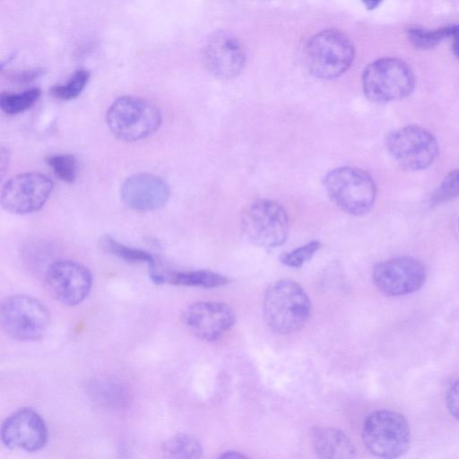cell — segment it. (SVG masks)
I'll use <instances>...</instances> for the list:
<instances>
[{
    "label": "cell",
    "mask_w": 459,
    "mask_h": 459,
    "mask_svg": "<svg viewBox=\"0 0 459 459\" xmlns=\"http://www.w3.org/2000/svg\"><path fill=\"white\" fill-rule=\"evenodd\" d=\"M240 227L254 245L271 248L281 246L290 231L285 209L270 199H258L249 204L240 216Z\"/></svg>",
    "instance_id": "obj_6"
},
{
    "label": "cell",
    "mask_w": 459,
    "mask_h": 459,
    "mask_svg": "<svg viewBox=\"0 0 459 459\" xmlns=\"http://www.w3.org/2000/svg\"><path fill=\"white\" fill-rule=\"evenodd\" d=\"M388 152L395 162L408 171L426 169L438 155L436 137L426 128L409 125L397 128L386 137Z\"/></svg>",
    "instance_id": "obj_9"
},
{
    "label": "cell",
    "mask_w": 459,
    "mask_h": 459,
    "mask_svg": "<svg viewBox=\"0 0 459 459\" xmlns=\"http://www.w3.org/2000/svg\"><path fill=\"white\" fill-rule=\"evenodd\" d=\"M46 163L63 181L73 183L76 179L77 162L71 154H52L46 157Z\"/></svg>",
    "instance_id": "obj_24"
},
{
    "label": "cell",
    "mask_w": 459,
    "mask_h": 459,
    "mask_svg": "<svg viewBox=\"0 0 459 459\" xmlns=\"http://www.w3.org/2000/svg\"><path fill=\"white\" fill-rule=\"evenodd\" d=\"M48 438L44 420L31 408L13 411L1 427L2 443L9 449L36 452L46 446Z\"/></svg>",
    "instance_id": "obj_13"
},
{
    "label": "cell",
    "mask_w": 459,
    "mask_h": 459,
    "mask_svg": "<svg viewBox=\"0 0 459 459\" xmlns=\"http://www.w3.org/2000/svg\"><path fill=\"white\" fill-rule=\"evenodd\" d=\"M53 190L52 180L39 172L18 174L8 179L1 192L2 207L16 215L40 210Z\"/></svg>",
    "instance_id": "obj_10"
},
{
    "label": "cell",
    "mask_w": 459,
    "mask_h": 459,
    "mask_svg": "<svg viewBox=\"0 0 459 459\" xmlns=\"http://www.w3.org/2000/svg\"><path fill=\"white\" fill-rule=\"evenodd\" d=\"M263 313L275 333L288 334L301 329L309 319L311 302L304 289L292 280H279L266 290Z\"/></svg>",
    "instance_id": "obj_1"
},
{
    "label": "cell",
    "mask_w": 459,
    "mask_h": 459,
    "mask_svg": "<svg viewBox=\"0 0 459 459\" xmlns=\"http://www.w3.org/2000/svg\"><path fill=\"white\" fill-rule=\"evenodd\" d=\"M355 48L349 37L335 29L314 35L305 48V61L316 77L331 80L341 76L351 65Z\"/></svg>",
    "instance_id": "obj_4"
},
{
    "label": "cell",
    "mask_w": 459,
    "mask_h": 459,
    "mask_svg": "<svg viewBox=\"0 0 459 459\" xmlns=\"http://www.w3.org/2000/svg\"><path fill=\"white\" fill-rule=\"evenodd\" d=\"M361 436L365 446L374 455L396 458L407 451L411 431L402 414L378 410L366 418Z\"/></svg>",
    "instance_id": "obj_7"
},
{
    "label": "cell",
    "mask_w": 459,
    "mask_h": 459,
    "mask_svg": "<svg viewBox=\"0 0 459 459\" xmlns=\"http://www.w3.org/2000/svg\"><path fill=\"white\" fill-rule=\"evenodd\" d=\"M452 38V51L459 58V25H454Z\"/></svg>",
    "instance_id": "obj_29"
},
{
    "label": "cell",
    "mask_w": 459,
    "mask_h": 459,
    "mask_svg": "<svg viewBox=\"0 0 459 459\" xmlns=\"http://www.w3.org/2000/svg\"><path fill=\"white\" fill-rule=\"evenodd\" d=\"M459 195V169L449 172L430 197V205H437Z\"/></svg>",
    "instance_id": "obj_25"
},
{
    "label": "cell",
    "mask_w": 459,
    "mask_h": 459,
    "mask_svg": "<svg viewBox=\"0 0 459 459\" xmlns=\"http://www.w3.org/2000/svg\"><path fill=\"white\" fill-rule=\"evenodd\" d=\"M324 186L332 201L353 216L368 214L377 197V186L371 176L354 167H339L324 178Z\"/></svg>",
    "instance_id": "obj_2"
},
{
    "label": "cell",
    "mask_w": 459,
    "mask_h": 459,
    "mask_svg": "<svg viewBox=\"0 0 459 459\" xmlns=\"http://www.w3.org/2000/svg\"><path fill=\"white\" fill-rule=\"evenodd\" d=\"M45 282L55 299L67 306H74L89 295L92 276L83 264L72 260H60L48 268Z\"/></svg>",
    "instance_id": "obj_12"
},
{
    "label": "cell",
    "mask_w": 459,
    "mask_h": 459,
    "mask_svg": "<svg viewBox=\"0 0 459 459\" xmlns=\"http://www.w3.org/2000/svg\"><path fill=\"white\" fill-rule=\"evenodd\" d=\"M183 320L195 336L203 341L214 342L231 329L236 322V316L226 303L199 301L186 308Z\"/></svg>",
    "instance_id": "obj_14"
},
{
    "label": "cell",
    "mask_w": 459,
    "mask_h": 459,
    "mask_svg": "<svg viewBox=\"0 0 459 459\" xmlns=\"http://www.w3.org/2000/svg\"><path fill=\"white\" fill-rule=\"evenodd\" d=\"M44 74L42 69L25 70L10 74V79L17 82H28L33 81Z\"/></svg>",
    "instance_id": "obj_28"
},
{
    "label": "cell",
    "mask_w": 459,
    "mask_h": 459,
    "mask_svg": "<svg viewBox=\"0 0 459 459\" xmlns=\"http://www.w3.org/2000/svg\"><path fill=\"white\" fill-rule=\"evenodd\" d=\"M90 73L86 69L75 71L64 84L55 85L50 89V94L58 100H71L77 98L86 87Z\"/></svg>",
    "instance_id": "obj_23"
},
{
    "label": "cell",
    "mask_w": 459,
    "mask_h": 459,
    "mask_svg": "<svg viewBox=\"0 0 459 459\" xmlns=\"http://www.w3.org/2000/svg\"><path fill=\"white\" fill-rule=\"evenodd\" d=\"M165 455L173 458H199L203 454V446L197 437L193 435L177 434L161 445Z\"/></svg>",
    "instance_id": "obj_19"
},
{
    "label": "cell",
    "mask_w": 459,
    "mask_h": 459,
    "mask_svg": "<svg viewBox=\"0 0 459 459\" xmlns=\"http://www.w3.org/2000/svg\"><path fill=\"white\" fill-rule=\"evenodd\" d=\"M39 88H31L21 93L2 92L0 106L7 115H16L30 108L40 96Z\"/></svg>",
    "instance_id": "obj_22"
},
{
    "label": "cell",
    "mask_w": 459,
    "mask_h": 459,
    "mask_svg": "<svg viewBox=\"0 0 459 459\" xmlns=\"http://www.w3.org/2000/svg\"><path fill=\"white\" fill-rule=\"evenodd\" d=\"M150 277L157 284L168 282L172 285L201 288H216L226 285L230 279L208 270L160 273L150 271Z\"/></svg>",
    "instance_id": "obj_18"
},
{
    "label": "cell",
    "mask_w": 459,
    "mask_h": 459,
    "mask_svg": "<svg viewBox=\"0 0 459 459\" xmlns=\"http://www.w3.org/2000/svg\"><path fill=\"white\" fill-rule=\"evenodd\" d=\"M458 232H459V220H458Z\"/></svg>",
    "instance_id": "obj_32"
},
{
    "label": "cell",
    "mask_w": 459,
    "mask_h": 459,
    "mask_svg": "<svg viewBox=\"0 0 459 459\" xmlns=\"http://www.w3.org/2000/svg\"><path fill=\"white\" fill-rule=\"evenodd\" d=\"M247 457L246 455L241 454L238 451H226L222 455H220V458H246Z\"/></svg>",
    "instance_id": "obj_30"
},
{
    "label": "cell",
    "mask_w": 459,
    "mask_h": 459,
    "mask_svg": "<svg viewBox=\"0 0 459 459\" xmlns=\"http://www.w3.org/2000/svg\"><path fill=\"white\" fill-rule=\"evenodd\" d=\"M121 199L129 208L150 212L160 209L169 201L170 191L160 178L147 174H136L127 178L121 186Z\"/></svg>",
    "instance_id": "obj_16"
},
{
    "label": "cell",
    "mask_w": 459,
    "mask_h": 459,
    "mask_svg": "<svg viewBox=\"0 0 459 459\" xmlns=\"http://www.w3.org/2000/svg\"><path fill=\"white\" fill-rule=\"evenodd\" d=\"M0 322L4 331L12 338L36 341L47 332L50 313L39 299L30 295L17 294L3 300Z\"/></svg>",
    "instance_id": "obj_8"
},
{
    "label": "cell",
    "mask_w": 459,
    "mask_h": 459,
    "mask_svg": "<svg viewBox=\"0 0 459 459\" xmlns=\"http://www.w3.org/2000/svg\"><path fill=\"white\" fill-rule=\"evenodd\" d=\"M415 83V75L410 65L394 57L375 60L362 74L364 94L375 103L403 100L413 91Z\"/></svg>",
    "instance_id": "obj_5"
},
{
    "label": "cell",
    "mask_w": 459,
    "mask_h": 459,
    "mask_svg": "<svg viewBox=\"0 0 459 459\" xmlns=\"http://www.w3.org/2000/svg\"><path fill=\"white\" fill-rule=\"evenodd\" d=\"M203 59L211 74L220 79L238 76L245 65V52L239 41L226 31L211 35L204 46Z\"/></svg>",
    "instance_id": "obj_15"
},
{
    "label": "cell",
    "mask_w": 459,
    "mask_h": 459,
    "mask_svg": "<svg viewBox=\"0 0 459 459\" xmlns=\"http://www.w3.org/2000/svg\"><path fill=\"white\" fill-rule=\"evenodd\" d=\"M426 268L411 256H398L377 264L373 280L377 289L387 296H402L420 290L426 280Z\"/></svg>",
    "instance_id": "obj_11"
},
{
    "label": "cell",
    "mask_w": 459,
    "mask_h": 459,
    "mask_svg": "<svg viewBox=\"0 0 459 459\" xmlns=\"http://www.w3.org/2000/svg\"><path fill=\"white\" fill-rule=\"evenodd\" d=\"M320 246L321 243L317 240L309 241L290 252L281 254L280 261L288 267L299 268L314 256Z\"/></svg>",
    "instance_id": "obj_26"
},
{
    "label": "cell",
    "mask_w": 459,
    "mask_h": 459,
    "mask_svg": "<svg viewBox=\"0 0 459 459\" xmlns=\"http://www.w3.org/2000/svg\"><path fill=\"white\" fill-rule=\"evenodd\" d=\"M101 247L108 253L132 263H146L150 270L155 269V259L148 252L127 247L108 235H104L100 238Z\"/></svg>",
    "instance_id": "obj_20"
},
{
    "label": "cell",
    "mask_w": 459,
    "mask_h": 459,
    "mask_svg": "<svg viewBox=\"0 0 459 459\" xmlns=\"http://www.w3.org/2000/svg\"><path fill=\"white\" fill-rule=\"evenodd\" d=\"M446 401L449 412L459 420V379L448 389Z\"/></svg>",
    "instance_id": "obj_27"
},
{
    "label": "cell",
    "mask_w": 459,
    "mask_h": 459,
    "mask_svg": "<svg viewBox=\"0 0 459 459\" xmlns=\"http://www.w3.org/2000/svg\"><path fill=\"white\" fill-rule=\"evenodd\" d=\"M361 1L364 4V5L367 7V9H368V10H373V9L377 8L383 2V0H361Z\"/></svg>",
    "instance_id": "obj_31"
},
{
    "label": "cell",
    "mask_w": 459,
    "mask_h": 459,
    "mask_svg": "<svg viewBox=\"0 0 459 459\" xmlns=\"http://www.w3.org/2000/svg\"><path fill=\"white\" fill-rule=\"evenodd\" d=\"M454 25L444 26L435 30L410 28L407 31L409 40L419 49H431L446 38H451Z\"/></svg>",
    "instance_id": "obj_21"
},
{
    "label": "cell",
    "mask_w": 459,
    "mask_h": 459,
    "mask_svg": "<svg viewBox=\"0 0 459 459\" xmlns=\"http://www.w3.org/2000/svg\"><path fill=\"white\" fill-rule=\"evenodd\" d=\"M106 123L117 139L135 142L149 137L159 129L161 113L148 100L123 96L117 99L107 110Z\"/></svg>",
    "instance_id": "obj_3"
},
{
    "label": "cell",
    "mask_w": 459,
    "mask_h": 459,
    "mask_svg": "<svg viewBox=\"0 0 459 459\" xmlns=\"http://www.w3.org/2000/svg\"><path fill=\"white\" fill-rule=\"evenodd\" d=\"M313 449L325 459H349L356 456V448L341 429L332 427H313L309 431Z\"/></svg>",
    "instance_id": "obj_17"
}]
</instances>
